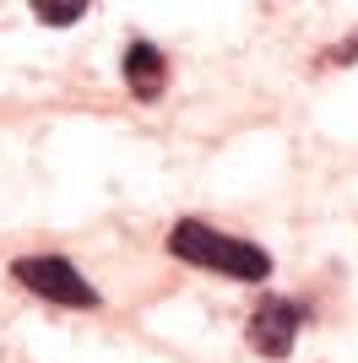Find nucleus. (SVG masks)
I'll list each match as a JSON object with an SVG mask.
<instances>
[{"mask_svg": "<svg viewBox=\"0 0 358 363\" xmlns=\"http://www.w3.org/2000/svg\"><path fill=\"white\" fill-rule=\"evenodd\" d=\"M168 250L190 266H207V272H223V277H239V282H261L271 272V255L255 250L250 239H228L207 223H179L168 233Z\"/></svg>", "mask_w": 358, "mask_h": 363, "instance_id": "nucleus-1", "label": "nucleus"}, {"mask_svg": "<svg viewBox=\"0 0 358 363\" xmlns=\"http://www.w3.org/2000/svg\"><path fill=\"white\" fill-rule=\"evenodd\" d=\"M11 277L22 282V288H33L38 298L71 303V309H92V303H98V293L82 282V272H76L71 260H55V255H22V260L11 266Z\"/></svg>", "mask_w": 358, "mask_h": 363, "instance_id": "nucleus-2", "label": "nucleus"}, {"mask_svg": "<svg viewBox=\"0 0 358 363\" xmlns=\"http://www.w3.org/2000/svg\"><path fill=\"white\" fill-rule=\"evenodd\" d=\"M293 336H298V303L271 298L250 315V347L261 352V358H288Z\"/></svg>", "mask_w": 358, "mask_h": 363, "instance_id": "nucleus-3", "label": "nucleus"}, {"mask_svg": "<svg viewBox=\"0 0 358 363\" xmlns=\"http://www.w3.org/2000/svg\"><path fill=\"white\" fill-rule=\"evenodd\" d=\"M125 82H131L136 98H158V92H163V82H168L163 55H158L152 44H131V49H125Z\"/></svg>", "mask_w": 358, "mask_h": 363, "instance_id": "nucleus-4", "label": "nucleus"}, {"mask_svg": "<svg viewBox=\"0 0 358 363\" xmlns=\"http://www.w3.org/2000/svg\"><path fill=\"white\" fill-rule=\"evenodd\" d=\"M87 6H92V0H33L38 22H49V28H71V22L87 11Z\"/></svg>", "mask_w": 358, "mask_h": 363, "instance_id": "nucleus-5", "label": "nucleus"}]
</instances>
